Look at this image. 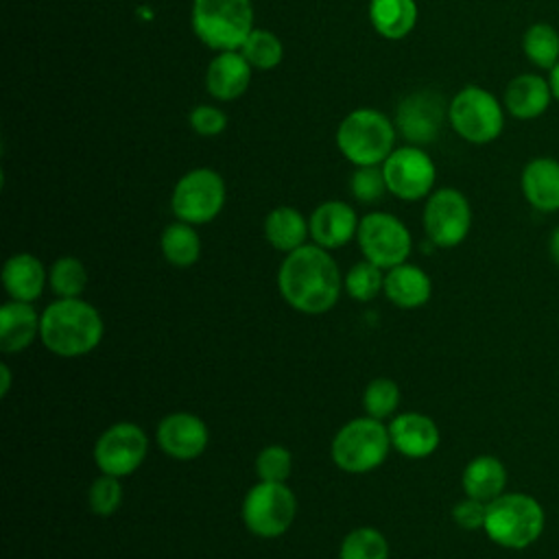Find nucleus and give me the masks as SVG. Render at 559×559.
Returning a JSON list of instances; mask_svg holds the SVG:
<instances>
[{
    "instance_id": "obj_25",
    "label": "nucleus",
    "mask_w": 559,
    "mask_h": 559,
    "mask_svg": "<svg viewBox=\"0 0 559 559\" xmlns=\"http://www.w3.org/2000/svg\"><path fill=\"white\" fill-rule=\"evenodd\" d=\"M310 236L308 221L304 214L290 205L273 207L264 218V238L269 245L282 253H290L306 245V238Z\"/></svg>"
},
{
    "instance_id": "obj_41",
    "label": "nucleus",
    "mask_w": 559,
    "mask_h": 559,
    "mask_svg": "<svg viewBox=\"0 0 559 559\" xmlns=\"http://www.w3.org/2000/svg\"><path fill=\"white\" fill-rule=\"evenodd\" d=\"M550 258L555 260V264L559 266V227L552 231V236H550Z\"/></svg>"
},
{
    "instance_id": "obj_12",
    "label": "nucleus",
    "mask_w": 559,
    "mask_h": 559,
    "mask_svg": "<svg viewBox=\"0 0 559 559\" xmlns=\"http://www.w3.org/2000/svg\"><path fill=\"white\" fill-rule=\"evenodd\" d=\"M472 227V207L456 188H439L424 205V229L435 247L452 249L461 245Z\"/></svg>"
},
{
    "instance_id": "obj_23",
    "label": "nucleus",
    "mask_w": 559,
    "mask_h": 559,
    "mask_svg": "<svg viewBox=\"0 0 559 559\" xmlns=\"http://www.w3.org/2000/svg\"><path fill=\"white\" fill-rule=\"evenodd\" d=\"M550 83L539 74H520L504 90V107L513 118L531 120L542 116L550 105Z\"/></svg>"
},
{
    "instance_id": "obj_38",
    "label": "nucleus",
    "mask_w": 559,
    "mask_h": 559,
    "mask_svg": "<svg viewBox=\"0 0 559 559\" xmlns=\"http://www.w3.org/2000/svg\"><path fill=\"white\" fill-rule=\"evenodd\" d=\"M485 515H487V502L476 500V498H463L461 502L454 504L452 509V520L456 526L465 531H478L485 526Z\"/></svg>"
},
{
    "instance_id": "obj_21",
    "label": "nucleus",
    "mask_w": 559,
    "mask_h": 559,
    "mask_svg": "<svg viewBox=\"0 0 559 559\" xmlns=\"http://www.w3.org/2000/svg\"><path fill=\"white\" fill-rule=\"evenodd\" d=\"M382 293L393 306L402 310H415L430 301L432 282L421 266L404 262L384 273Z\"/></svg>"
},
{
    "instance_id": "obj_39",
    "label": "nucleus",
    "mask_w": 559,
    "mask_h": 559,
    "mask_svg": "<svg viewBox=\"0 0 559 559\" xmlns=\"http://www.w3.org/2000/svg\"><path fill=\"white\" fill-rule=\"evenodd\" d=\"M11 369H9V365L7 362H2L0 365V397H4L7 393H9V389H11Z\"/></svg>"
},
{
    "instance_id": "obj_6",
    "label": "nucleus",
    "mask_w": 559,
    "mask_h": 559,
    "mask_svg": "<svg viewBox=\"0 0 559 559\" xmlns=\"http://www.w3.org/2000/svg\"><path fill=\"white\" fill-rule=\"evenodd\" d=\"M192 31L212 50H240L253 31L251 0H192Z\"/></svg>"
},
{
    "instance_id": "obj_11",
    "label": "nucleus",
    "mask_w": 559,
    "mask_h": 559,
    "mask_svg": "<svg viewBox=\"0 0 559 559\" xmlns=\"http://www.w3.org/2000/svg\"><path fill=\"white\" fill-rule=\"evenodd\" d=\"M148 437L133 421H116L94 443V463L100 474L124 478L146 459Z\"/></svg>"
},
{
    "instance_id": "obj_4",
    "label": "nucleus",
    "mask_w": 559,
    "mask_h": 559,
    "mask_svg": "<svg viewBox=\"0 0 559 559\" xmlns=\"http://www.w3.org/2000/svg\"><path fill=\"white\" fill-rule=\"evenodd\" d=\"M395 124L378 109L349 111L336 129V146L354 166H380L393 151Z\"/></svg>"
},
{
    "instance_id": "obj_14",
    "label": "nucleus",
    "mask_w": 559,
    "mask_h": 559,
    "mask_svg": "<svg viewBox=\"0 0 559 559\" xmlns=\"http://www.w3.org/2000/svg\"><path fill=\"white\" fill-rule=\"evenodd\" d=\"M448 116V107L437 92L421 90L408 94L395 111V131L404 135L408 144L424 146L437 140L441 124Z\"/></svg>"
},
{
    "instance_id": "obj_3",
    "label": "nucleus",
    "mask_w": 559,
    "mask_h": 559,
    "mask_svg": "<svg viewBox=\"0 0 559 559\" xmlns=\"http://www.w3.org/2000/svg\"><path fill=\"white\" fill-rule=\"evenodd\" d=\"M544 509L528 493H500L487 502L483 531L487 537L511 550L531 546L544 531Z\"/></svg>"
},
{
    "instance_id": "obj_17",
    "label": "nucleus",
    "mask_w": 559,
    "mask_h": 559,
    "mask_svg": "<svg viewBox=\"0 0 559 559\" xmlns=\"http://www.w3.org/2000/svg\"><path fill=\"white\" fill-rule=\"evenodd\" d=\"M360 218L356 216L354 207L345 201H323L314 207L308 218L310 238L314 245L323 249H341L352 238H356Z\"/></svg>"
},
{
    "instance_id": "obj_20",
    "label": "nucleus",
    "mask_w": 559,
    "mask_h": 559,
    "mask_svg": "<svg viewBox=\"0 0 559 559\" xmlns=\"http://www.w3.org/2000/svg\"><path fill=\"white\" fill-rule=\"evenodd\" d=\"M41 314L31 301L9 299L0 308V349L17 354L39 336Z\"/></svg>"
},
{
    "instance_id": "obj_5",
    "label": "nucleus",
    "mask_w": 559,
    "mask_h": 559,
    "mask_svg": "<svg viewBox=\"0 0 559 559\" xmlns=\"http://www.w3.org/2000/svg\"><path fill=\"white\" fill-rule=\"evenodd\" d=\"M389 426L369 415L343 424L330 445L332 461L347 474H367L380 467L391 452Z\"/></svg>"
},
{
    "instance_id": "obj_31",
    "label": "nucleus",
    "mask_w": 559,
    "mask_h": 559,
    "mask_svg": "<svg viewBox=\"0 0 559 559\" xmlns=\"http://www.w3.org/2000/svg\"><path fill=\"white\" fill-rule=\"evenodd\" d=\"M400 402H402V391H400L397 382L391 378H384V376L369 380L362 391L365 415L380 419V421L395 417Z\"/></svg>"
},
{
    "instance_id": "obj_1",
    "label": "nucleus",
    "mask_w": 559,
    "mask_h": 559,
    "mask_svg": "<svg viewBox=\"0 0 559 559\" xmlns=\"http://www.w3.org/2000/svg\"><path fill=\"white\" fill-rule=\"evenodd\" d=\"M277 288L293 310L323 314L336 306L343 277L330 251L312 242L286 253L277 271Z\"/></svg>"
},
{
    "instance_id": "obj_9",
    "label": "nucleus",
    "mask_w": 559,
    "mask_h": 559,
    "mask_svg": "<svg viewBox=\"0 0 559 559\" xmlns=\"http://www.w3.org/2000/svg\"><path fill=\"white\" fill-rule=\"evenodd\" d=\"M227 199V188L223 177L212 168L188 170L173 190L170 210L177 221L190 225H203L214 221Z\"/></svg>"
},
{
    "instance_id": "obj_37",
    "label": "nucleus",
    "mask_w": 559,
    "mask_h": 559,
    "mask_svg": "<svg viewBox=\"0 0 559 559\" xmlns=\"http://www.w3.org/2000/svg\"><path fill=\"white\" fill-rule=\"evenodd\" d=\"M188 122L194 133H199L203 138H212V135H218L225 131L227 114L214 105H197L190 111Z\"/></svg>"
},
{
    "instance_id": "obj_22",
    "label": "nucleus",
    "mask_w": 559,
    "mask_h": 559,
    "mask_svg": "<svg viewBox=\"0 0 559 559\" xmlns=\"http://www.w3.org/2000/svg\"><path fill=\"white\" fill-rule=\"evenodd\" d=\"M522 192L539 212L559 210V162L535 157L522 170Z\"/></svg>"
},
{
    "instance_id": "obj_18",
    "label": "nucleus",
    "mask_w": 559,
    "mask_h": 559,
    "mask_svg": "<svg viewBox=\"0 0 559 559\" xmlns=\"http://www.w3.org/2000/svg\"><path fill=\"white\" fill-rule=\"evenodd\" d=\"M251 70L240 50H223L205 70V90L216 100H234L247 92Z\"/></svg>"
},
{
    "instance_id": "obj_15",
    "label": "nucleus",
    "mask_w": 559,
    "mask_h": 559,
    "mask_svg": "<svg viewBox=\"0 0 559 559\" xmlns=\"http://www.w3.org/2000/svg\"><path fill=\"white\" fill-rule=\"evenodd\" d=\"M157 445L175 461H192L201 456L210 443L207 424L188 411L168 413L155 430Z\"/></svg>"
},
{
    "instance_id": "obj_7",
    "label": "nucleus",
    "mask_w": 559,
    "mask_h": 559,
    "mask_svg": "<svg viewBox=\"0 0 559 559\" xmlns=\"http://www.w3.org/2000/svg\"><path fill=\"white\" fill-rule=\"evenodd\" d=\"M247 531L262 539L284 535L297 518V498L286 483L258 480L240 507Z\"/></svg>"
},
{
    "instance_id": "obj_10",
    "label": "nucleus",
    "mask_w": 559,
    "mask_h": 559,
    "mask_svg": "<svg viewBox=\"0 0 559 559\" xmlns=\"http://www.w3.org/2000/svg\"><path fill=\"white\" fill-rule=\"evenodd\" d=\"M356 240L365 260L389 271L404 264L413 249L408 227L389 212H369L360 218Z\"/></svg>"
},
{
    "instance_id": "obj_36",
    "label": "nucleus",
    "mask_w": 559,
    "mask_h": 559,
    "mask_svg": "<svg viewBox=\"0 0 559 559\" xmlns=\"http://www.w3.org/2000/svg\"><path fill=\"white\" fill-rule=\"evenodd\" d=\"M349 190L360 203H376L384 192H389L380 166H356L349 179Z\"/></svg>"
},
{
    "instance_id": "obj_8",
    "label": "nucleus",
    "mask_w": 559,
    "mask_h": 559,
    "mask_svg": "<svg viewBox=\"0 0 559 559\" xmlns=\"http://www.w3.org/2000/svg\"><path fill=\"white\" fill-rule=\"evenodd\" d=\"M452 129L469 144L493 142L504 127V114L498 98L478 85H465L448 105Z\"/></svg>"
},
{
    "instance_id": "obj_16",
    "label": "nucleus",
    "mask_w": 559,
    "mask_h": 559,
    "mask_svg": "<svg viewBox=\"0 0 559 559\" xmlns=\"http://www.w3.org/2000/svg\"><path fill=\"white\" fill-rule=\"evenodd\" d=\"M391 448L406 459H426L430 456L441 441L439 426L432 417L424 413H400L389 424Z\"/></svg>"
},
{
    "instance_id": "obj_32",
    "label": "nucleus",
    "mask_w": 559,
    "mask_h": 559,
    "mask_svg": "<svg viewBox=\"0 0 559 559\" xmlns=\"http://www.w3.org/2000/svg\"><path fill=\"white\" fill-rule=\"evenodd\" d=\"M242 57L249 61L251 68L255 70H273L282 57H284V46L280 37L269 31V28H253L245 44L240 46Z\"/></svg>"
},
{
    "instance_id": "obj_27",
    "label": "nucleus",
    "mask_w": 559,
    "mask_h": 559,
    "mask_svg": "<svg viewBox=\"0 0 559 559\" xmlns=\"http://www.w3.org/2000/svg\"><path fill=\"white\" fill-rule=\"evenodd\" d=\"M159 249L168 264L177 269L192 266L201 255V238L194 229V225L175 221L164 227L159 236Z\"/></svg>"
},
{
    "instance_id": "obj_35",
    "label": "nucleus",
    "mask_w": 559,
    "mask_h": 559,
    "mask_svg": "<svg viewBox=\"0 0 559 559\" xmlns=\"http://www.w3.org/2000/svg\"><path fill=\"white\" fill-rule=\"evenodd\" d=\"M293 474V454L280 443L262 448L255 456V476L266 483H286Z\"/></svg>"
},
{
    "instance_id": "obj_28",
    "label": "nucleus",
    "mask_w": 559,
    "mask_h": 559,
    "mask_svg": "<svg viewBox=\"0 0 559 559\" xmlns=\"http://www.w3.org/2000/svg\"><path fill=\"white\" fill-rule=\"evenodd\" d=\"M522 48L526 59L544 70H552L559 61V33L546 22H537L526 28Z\"/></svg>"
},
{
    "instance_id": "obj_34",
    "label": "nucleus",
    "mask_w": 559,
    "mask_h": 559,
    "mask_svg": "<svg viewBox=\"0 0 559 559\" xmlns=\"http://www.w3.org/2000/svg\"><path fill=\"white\" fill-rule=\"evenodd\" d=\"M122 493H124V489H122V483L118 476L100 474L92 480V485L87 489V504L94 515L109 518L120 509Z\"/></svg>"
},
{
    "instance_id": "obj_19",
    "label": "nucleus",
    "mask_w": 559,
    "mask_h": 559,
    "mask_svg": "<svg viewBox=\"0 0 559 559\" xmlns=\"http://www.w3.org/2000/svg\"><path fill=\"white\" fill-rule=\"evenodd\" d=\"M0 277L9 299L31 301V304L44 293L48 284V271L44 269L41 260L26 251L9 255L7 262L2 264Z\"/></svg>"
},
{
    "instance_id": "obj_2",
    "label": "nucleus",
    "mask_w": 559,
    "mask_h": 559,
    "mask_svg": "<svg viewBox=\"0 0 559 559\" xmlns=\"http://www.w3.org/2000/svg\"><path fill=\"white\" fill-rule=\"evenodd\" d=\"M105 334L100 312L81 297H57L41 312L39 341L61 358H79L94 352Z\"/></svg>"
},
{
    "instance_id": "obj_29",
    "label": "nucleus",
    "mask_w": 559,
    "mask_h": 559,
    "mask_svg": "<svg viewBox=\"0 0 559 559\" xmlns=\"http://www.w3.org/2000/svg\"><path fill=\"white\" fill-rule=\"evenodd\" d=\"M48 286L57 297H81L87 288V269L74 255L57 258L48 269Z\"/></svg>"
},
{
    "instance_id": "obj_40",
    "label": "nucleus",
    "mask_w": 559,
    "mask_h": 559,
    "mask_svg": "<svg viewBox=\"0 0 559 559\" xmlns=\"http://www.w3.org/2000/svg\"><path fill=\"white\" fill-rule=\"evenodd\" d=\"M548 83H550L552 98H557V100H559V61H557V63H555V68L550 70V79H548Z\"/></svg>"
},
{
    "instance_id": "obj_26",
    "label": "nucleus",
    "mask_w": 559,
    "mask_h": 559,
    "mask_svg": "<svg viewBox=\"0 0 559 559\" xmlns=\"http://www.w3.org/2000/svg\"><path fill=\"white\" fill-rule=\"evenodd\" d=\"M369 20L384 39H402L417 24L415 0H369Z\"/></svg>"
},
{
    "instance_id": "obj_13",
    "label": "nucleus",
    "mask_w": 559,
    "mask_h": 559,
    "mask_svg": "<svg viewBox=\"0 0 559 559\" xmlns=\"http://www.w3.org/2000/svg\"><path fill=\"white\" fill-rule=\"evenodd\" d=\"M386 190L402 201H419L432 192L437 168L430 155L415 144L393 148L382 162Z\"/></svg>"
},
{
    "instance_id": "obj_33",
    "label": "nucleus",
    "mask_w": 559,
    "mask_h": 559,
    "mask_svg": "<svg viewBox=\"0 0 559 559\" xmlns=\"http://www.w3.org/2000/svg\"><path fill=\"white\" fill-rule=\"evenodd\" d=\"M384 269L376 266L369 260H362L354 264L347 275L343 277V288L347 295L356 301H371L376 299L384 288Z\"/></svg>"
},
{
    "instance_id": "obj_24",
    "label": "nucleus",
    "mask_w": 559,
    "mask_h": 559,
    "mask_svg": "<svg viewBox=\"0 0 559 559\" xmlns=\"http://www.w3.org/2000/svg\"><path fill=\"white\" fill-rule=\"evenodd\" d=\"M461 485L467 498H476L483 502H491L507 487V469L500 459L491 454L474 456L461 476Z\"/></svg>"
},
{
    "instance_id": "obj_30",
    "label": "nucleus",
    "mask_w": 559,
    "mask_h": 559,
    "mask_svg": "<svg viewBox=\"0 0 559 559\" xmlns=\"http://www.w3.org/2000/svg\"><path fill=\"white\" fill-rule=\"evenodd\" d=\"M338 559H389V542L373 526L352 528L341 539Z\"/></svg>"
}]
</instances>
